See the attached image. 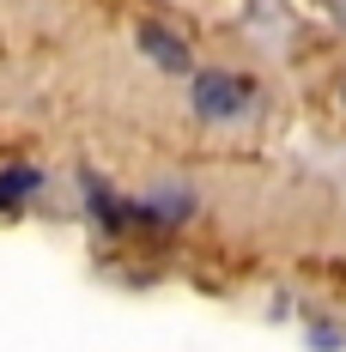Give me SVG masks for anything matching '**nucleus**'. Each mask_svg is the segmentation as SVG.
Returning a JSON list of instances; mask_svg holds the SVG:
<instances>
[{
	"label": "nucleus",
	"instance_id": "7ed1b4c3",
	"mask_svg": "<svg viewBox=\"0 0 346 352\" xmlns=\"http://www.w3.org/2000/svg\"><path fill=\"white\" fill-rule=\"evenodd\" d=\"M43 188V170H31V164H6L0 170V207H19L25 195H36Z\"/></svg>",
	"mask_w": 346,
	"mask_h": 352
},
{
	"label": "nucleus",
	"instance_id": "f257e3e1",
	"mask_svg": "<svg viewBox=\"0 0 346 352\" xmlns=\"http://www.w3.org/2000/svg\"><path fill=\"white\" fill-rule=\"evenodd\" d=\"M249 79H237V73H201L195 79V109L207 116V122H237L243 109H249Z\"/></svg>",
	"mask_w": 346,
	"mask_h": 352
},
{
	"label": "nucleus",
	"instance_id": "f03ea898",
	"mask_svg": "<svg viewBox=\"0 0 346 352\" xmlns=\"http://www.w3.org/2000/svg\"><path fill=\"white\" fill-rule=\"evenodd\" d=\"M140 49H146V55H152V61H158V67H171V73H188V43H176L171 31H164V25H140Z\"/></svg>",
	"mask_w": 346,
	"mask_h": 352
}]
</instances>
